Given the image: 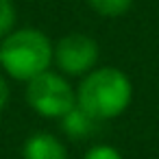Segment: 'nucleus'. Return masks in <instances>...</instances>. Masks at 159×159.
<instances>
[{
    "label": "nucleus",
    "mask_w": 159,
    "mask_h": 159,
    "mask_svg": "<svg viewBox=\"0 0 159 159\" xmlns=\"http://www.w3.org/2000/svg\"><path fill=\"white\" fill-rule=\"evenodd\" d=\"M133 98L131 79L113 68H96L87 72L76 89V105L94 120H111L126 111Z\"/></svg>",
    "instance_id": "f257e3e1"
},
{
    "label": "nucleus",
    "mask_w": 159,
    "mask_h": 159,
    "mask_svg": "<svg viewBox=\"0 0 159 159\" xmlns=\"http://www.w3.org/2000/svg\"><path fill=\"white\" fill-rule=\"evenodd\" d=\"M55 61V46L46 33L37 29L11 31L0 44V66L16 81H31L50 70Z\"/></svg>",
    "instance_id": "f03ea898"
},
{
    "label": "nucleus",
    "mask_w": 159,
    "mask_h": 159,
    "mask_svg": "<svg viewBox=\"0 0 159 159\" xmlns=\"http://www.w3.org/2000/svg\"><path fill=\"white\" fill-rule=\"evenodd\" d=\"M26 102L44 118H63L76 107V92L61 74L46 70L29 81Z\"/></svg>",
    "instance_id": "7ed1b4c3"
},
{
    "label": "nucleus",
    "mask_w": 159,
    "mask_h": 159,
    "mask_svg": "<svg viewBox=\"0 0 159 159\" xmlns=\"http://www.w3.org/2000/svg\"><path fill=\"white\" fill-rule=\"evenodd\" d=\"M98 61V44L83 33H70L55 46V63L68 76H85Z\"/></svg>",
    "instance_id": "20e7f679"
},
{
    "label": "nucleus",
    "mask_w": 159,
    "mask_h": 159,
    "mask_svg": "<svg viewBox=\"0 0 159 159\" xmlns=\"http://www.w3.org/2000/svg\"><path fill=\"white\" fill-rule=\"evenodd\" d=\"M24 159H68L66 146L50 133H33L22 148Z\"/></svg>",
    "instance_id": "39448f33"
},
{
    "label": "nucleus",
    "mask_w": 159,
    "mask_h": 159,
    "mask_svg": "<svg viewBox=\"0 0 159 159\" xmlns=\"http://www.w3.org/2000/svg\"><path fill=\"white\" fill-rule=\"evenodd\" d=\"M96 122H98V120H94L89 113H85L79 105H76L70 113H66V116L61 118V124H63L66 135H70V137H74V139H81V137L89 135V133L94 131V124H96Z\"/></svg>",
    "instance_id": "423d86ee"
},
{
    "label": "nucleus",
    "mask_w": 159,
    "mask_h": 159,
    "mask_svg": "<svg viewBox=\"0 0 159 159\" xmlns=\"http://www.w3.org/2000/svg\"><path fill=\"white\" fill-rule=\"evenodd\" d=\"M87 2L102 18H120L131 9L133 0H87Z\"/></svg>",
    "instance_id": "0eeeda50"
},
{
    "label": "nucleus",
    "mask_w": 159,
    "mask_h": 159,
    "mask_svg": "<svg viewBox=\"0 0 159 159\" xmlns=\"http://www.w3.org/2000/svg\"><path fill=\"white\" fill-rule=\"evenodd\" d=\"M16 5L13 0H0V39H5L16 26Z\"/></svg>",
    "instance_id": "6e6552de"
},
{
    "label": "nucleus",
    "mask_w": 159,
    "mask_h": 159,
    "mask_svg": "<svg viewBox=\"0 0 159 159\" xmlns=\"http://www.w3.org/2000/svg\"><path fill=\"white\" fill-rule=\"evenodd\" d=\"M83 159H124V157L120 155L118 148H113L109 144H98V146H92L83 155Z\"/></svg>",
    "instance_id": "1a4fd4ad"
},
{
    "label": "nucleus",
    "mask_w": 159,
    "mask_h": 159,
    "mask_svg": "<svg viewBox=\"0 0 159 159\" xmlns=\"http://www.w3.org/2000/svg\"><path fill=\"white\" fill-rule=\"evenodd\" d=\"M7 102H9V85H7L5 76L0 74V111L7 107Z\"/></svg>",
    "instance_id": "9d476101"
}]
</instances>
